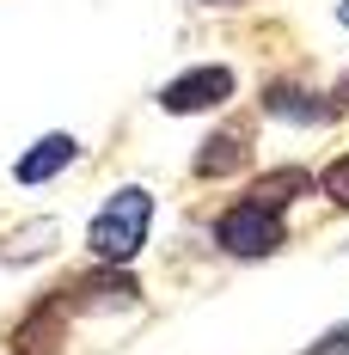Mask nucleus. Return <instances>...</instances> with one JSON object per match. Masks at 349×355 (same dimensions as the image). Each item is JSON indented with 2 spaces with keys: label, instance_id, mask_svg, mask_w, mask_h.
<instances>
[{
  "label": "nucleus",
  "instance_id": "10",
  "mask_svg": "<svg viewBox=\"0 0 349 355\" xmlns=\"http://www.w3.org/2000/svg\"><path fill=\"white\" fill-rule=\"evenodd\" d=\"M19 239H25V245H0L6 263H25V257H37V251H56V220H31Z\"/></svg>",
  "mask_w": 349,
  "mask_h": 355
},
{
  "label": "nucleus",
  "instance_id": "7",
  "mask_svg": "<svg viewBox=\"0 0 349 355\" xmlns=\"http://www.w3.org/2000/svg\"><path fill=\"white\" fill-rule=\"evenodd\" d=\"M80 159V141H74L68 129H56V135H43V141H31L19 159H12V178L19 184H49V178H62Z\"/></svg>",
  "mask_w": 349,
  "mask_h": 355
},
{
  "label": "nucleus",
  "instance_id": "1",
  "mask_svg": "<svg viewBox=\"0 0 349 355\" xmlns=\"http://www.w3.org/2000/svg\"><path fill=\"white\" fill-rule=\"evenodd\" d=\"M147 233H153V190H141V184H117L99 214H92V227H86V245L99 263L110 270H129L141 251H147Z\"/></svg>",
  "mask_w": 349,
  "mask_h": 355
},
{
  "label": "nucleus",
  "instance_id": "4",
  "mask_svg": "<svg viewBox=\"0 0 349 355\" xmlns=\"http://www.w3.org/2000/svg\"><path fill=\"white\" fill-rule=\"evenodd\" d=\"M68 300L56 294V300H37L25 319L12 324V355H56L62 349V337H68Z\"/></svg>",
  "mask_w": 349,
  "mask_h": 355
},
{
  "label": "nucleus",
  "instance_id": "11",
  "mask_svg": "<svg viewBox=\"0 0 349 355\" xmlns=\"http://www.w3.org/2000/svg\"><path fill=\"white\" fill-rule=\"evenodd\" d=\"M313 190H325L337 209H349V153H343V159H331V166L313 178Z\"/></svg>",
  "mask_w": 349,
  "mask_h": 355
},
{
  "label": "nucleus",
  "instance_id": "15",
  "mask_svg": "<svg viewBox=\"0 0 349 355\" xmlns=\"http://www.w3.org/2000/svg\"><path fill=\"white\" fill-rule=\"evenodd\" d=\"M337 19H343V25H349V0H337Z\"/></svg>",
  "mask_w": 349,
  "mask_h": 355
},
{
  "label": "nucleus",
  "instance_id": "13",
  "mask_svg": "<svg viewBox=\"0 0 349 355\" xmlns=\"http://www.w3.org/2000/svg\"><path fill=\"white\" fill-rule=\"evenodd\" d=\"M343 110H349V73L331 86V116H343Z\"/></svg>",
  "mask_w": 349,
  "mask_h": 355
},
{
  "label": "nucleus",
  "instance_id": "6",
  "mask_svg": "<svg viewBox=\"0 0 349 355\" xmlns=\"http://www.w3.org/2000/svg\"><path fill=\"white\" fill-rule=\"evenodd\" d=\"M251 166V129L245 123H227V129H214L209 141L196 147V159H190V172L196 178H233Z\"/></svg>",
  "mask_w": 349,
  "mask_h": 355
},
{
  "label": "nucleus",
  "instance_id": "12",
  "mask_svg": "<svg viewBox=\"0 0 349 355\" xmlns=\"http://www.w3.org/2000/svg\"><path fill=\"white\" fill-rule=\"evenodd\" d=\"M300 355H349V324H331L318 343H307Z\"/></svg>",
  "mask_w": 349,
  "mask_h": 355
},
{
  "label": "nucleus",
  "instance_id": "2",
  "mask_svg": "<svg viewBox=\"0 0 349 355\" xmlns=\"http://www.w3.org/2000/svg\"><path fill=\"white\" fill-rule=\"evenodd\" d=\"M282 239H288L282 214L251 209V202H233V209L214 220V245L227 251V257H245V263H257V257H276Z\"/></svg>",
  "mask_w": 349,
  "mask_h": 355
},
{
  "label": "nucleus",
  "instance_id": "5",
  "mask_svg": "<svg viewBox=\"0 0 349 355\" xmlns=\"http://www.w3.org/2000/svg\"><path fill=\"white\" fill-rule=\"evenodd\" d=\"M68 313H105V306H141V282L129 270H110V276H80L62 288Z\"/></svg>",
  "mask_w": 349,
  "mask_h": 355
},
{
  "label": "nucleus",
  "instance_id": "14",
  "mask_svg": "<svg viewBox=\"0 0 349 355\" xmlns=\"http://www.w3.org/2000/svg\"><path fill=\"white\" fill-rule=\"evenodd\" d=\"M203 6H245V0H203Z\"/></svg>",
  "mask_w": 349,
  "mask_h": 355
},
{
  "label": "nucleus",
  "instance_id": "3",
  "mask_svg": "<svg viewBox=\"0 0 349 355\" xmlns=\"http://www.w3.org/2000/svg\"><path fill=\"white\" fill-rule=\"evenodd\" d=\"M233 92H239L233 68L227 62H203V68H184L178 80L160 86V110L166 116H196V110H221Z\"/></svg>",
  "mask_w": 349,
  "mask_h": 355
},
{
  "label": "nucleus",
  "instance_id": "8",
  "mask_svg": "<svg viewBox=\"0 0 349 355\" xmlns=\"http://www.w3.org/2000/svg\"><path fill=\"white\" fill-rule=\"evenodd\" d=\"M264 110L282 116V123H300V129L331 123V98H313L300 80H270V86H264Z\"/></svg>",
  "mask_w": 349,
  "mask_h": 355
},
{
  "label": "nucleus",
  "instance_id": "9",
  "mask_svg": "<svg viewBox=\"0 0 349 355\" xmlns=\"http://www.w3.org/2000/svg\"><path fill=\"white\" fill-rule=\"evenodd\" d=\"M300 196H313V172H307V166H276V172H264V178H257V184L245 190L239 202L282 214L288 202H300Z\"/></svg>",
  "mask_w": 349,
  "mask_h": 355
}]
</instances>
